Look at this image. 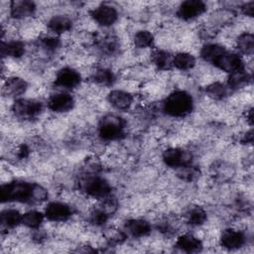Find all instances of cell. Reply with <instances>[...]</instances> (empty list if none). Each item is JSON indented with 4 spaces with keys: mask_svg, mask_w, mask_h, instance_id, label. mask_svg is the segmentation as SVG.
Wrapping results in <instances>:
<instances>
[{
    "mask_svg": "<svg viewBox=\"0 0 254 254\" xmlns=\"http://www.w3.org/2000/svg\"><path fill=\"white\" fill-rule=\"evenodd\" d=\"M49 192L46 188L37 183L23 180H14L1 185L0 197L4 202H18L37 204L48 199Z\"/></svg>",
    "mask_w": 254,
    "mask_h": 254,
    "instance_id": "obj_1",
    "label": "cell"
},
{
    "mask_svg": "<svg viewBox=\"0 0 254 254\" xmlns=\"http://www.w3.org/2000/svg\"><path fill=\"white\" fill-rule=\"evenodd\" d=\"M194 106V101L190 93L186 90L178 89L172 91L162 102L163 112L174 118L188 116Z\"/></svg>",
    "mask_w": 254,
    "mask_h": 254,
    "instance_id": "obj_2",
    "label": "cell"
},
{
    "mask_svg": "<svg viewBox=\"0 0 254 254\" xmlns=\"http://www.w3.org/2000/svg\"><path fill=\"white\" fill-rule=\"evenodd\" d=\"M78 189L85 195L103 199L111 194V185L103 177L96 173H87L83 175L78 181Z\"/></svg>",
    "mask_w": 254,
    "mask_h": 254,
    "instance_id": "obj_3",
    "label": "cell"
},
{
    "mask_svg": "<svg viewBox=\"0 0 254 254\" xmlns=\"http://www.w3.org/2000/svg\"><path fill=\"white\" fill-rule=\"evenodd\" d=\"M126 133V121L117 114H106L98 122L97 134L103 141L121 140Z\"/></svg>",
    "mask_w": 254,
    "mask_h": 254,
    "instance_id": "obj_4",
    "label": "cell"
},
{
    "mask_svg": "<svg viewBox=\"0 0 254 254\" xmlns=\"http://www.w3.org/2000/svg\"><path fill=\"white\" fill-rule=\"evenodd\" d=\"M44 110L42 101L35 98H17L14 100L11 111L13 115L20 120L30 121L36 119Z\"/></svg>",
    "mask_w": 254,
    "mask_h": 254,
    "instance_id": "obj_5",
    "label": "cell"
},
{
    "mask_svg": "<svg viewBox=\"0 0 254 254\" xmlns=\"http://www.w3.org/2000/svg\"><path fill=\"white\" fill-rule=\"evenodd\" d=\"M162 161L172 169H180L192 164V154L184 148L170 147L162 154Z\"/></svg>",
    "mask_w": 254,
    "mask_h": 254,
    "instance_id": "obj_6",
    "label": "cell"
},
{
    "mask_svg": "<svg viewBox=\"0 0 254 254\" xmlns=\"http://www.w3.org/2000/svg\"><path fill=\"white\" fill-rule=\"evenodd\" d=\"M81 74L78 70L70 66H64L58 70L54 85L64 91H68L76 88L81 83Z\"/></svg>",
    "mask_w": 254,
    "mask_h": 254,
    "instance_id": "obj_7",
    "label": "cell"
},
{
    "mask_svg": "<svg viewBox=\"0 0 254 254\" xmlns=\"http://www.w3.org/2000/svg\"><path fill=\"white\" fill-rule=\"evenodd\" d=\"M90 17L99 26L110 27L117 22L119 14L114 6L103 3L90 11Z\"/></svg>",
    "mask_w": 254,
    "mask_h": 254,
    "instance_id": "obj_8",
    "label": "cell"
},
{
    "mask_svg": "<svg viewBox=\"0 0 254 254\" xmlns=\"http://www.w3.org/2000/svg\"><path fill=\"white\" fill-rule=\"evenodd\" d=\"M206 4L201 0H186L177 9V17L184 21H190L198 18L205 13Z\"/></svg>",
    "mask_w": 254,
    "mask_h": 254,
    "instance_id": "obj_9",
    "label": "cell"
},
{
    "mask_svg": "<svg viewBox=\"0 0 254 254\" xmlns=\"http://www.w3.org/2000/svg\"><path fill=\"white\" fill-rule=\"evenodd\" d=\"M74 97L64 90L52 94L47 100L48 108L55 113H65L70 111L74 106Z\"/></svg>",
    "mask_w": 254,
    "mask_h": 254,
    "instance_id": "obj_10",
    "label": "cell"
},
{
    "mask_svg": "<svg viewBox=\"0 0 254 254\" xmlns=\"http://www.w3.org/2000/svg\"><path fill=\"white\" fill-rule=\"evenodd\" d=\"M44 214L46 219L54 222H64L68 220L72 215V208L69 204L63 201H50L45 209Z\"/></svg>",
    "mask_w": 254,
    "mask_h": 254,
    "instance_id": "obj_11",
    "label": "cell"
},
{
    "mask_svg": "<svg viewBox=\"0 0 254 254\" xmlns=\"http://www.w3.org/2000/svg\"><path fill=\"white\" fill-rule=\"evenodd\" d=\"M213 65L219 68L220 70L227 72L228 74L245 68L242 56L239 55L238 53L229 52L227 50Z\"/></svg>",
    "mask_w": 254,
    "mask_h": 254,
    "instance_id": "obj_12",
    "label": "cell"
},
{
    "mask_svg": "<svg viewBox=\"0 0 254 254\" xmlns=\"http://www.w3.org/2000/svg\"><path fill=\"white\" fill-rule=\"evenodd\" d=\"M246 243V235L235 228L224 229L219 236V245L227 250H237Z\"/></svg>",
    "mask_w": 254,
    "mask_h": 254,
    "instance_id": "obj_13",
    "label": "cell"
},
{
    "mask_svg": "<svg viewBox=\"0 0 254 254\" xmlns=\"http://www.w3.org/2000/svg\"><path fill=\"white\" fill-rule=\"evenodd\" d=\"M123 230L127 236L133 238H143L151 233L152 225L144 218H131L125 221Z\"/></svg>",
    "mask_w": 254,
    "mask_h": 254,
    "instance_id": "obj_14",
    "label": "cell"
},
{
    "mask_svg": "<svg viewBox=\"0 0 254 254\" xmlns=\"http://www.w3.org/2000/svg\"><path fill=\"white\" fill-rule=\"evenodd\" d=\"M37 10V6L33 1L14 0L9 4V13L13 19L23 20L32 17Z\"/></svg>",
    "mask_w": 254,
    "mask_h": 254,
    "instance_id": "obj_15",
    "label": "cell"
},
{
    "mask_svg": "<svg viewBox=\"0 0 254 254\" xmlns=\"http://www.w3.org/2000/svg\"><path fill=\"white\" fill-rule=\"evenodd\" d=\"M28 89V82L20 76H9L4 80L2 91L5 95L15 99L20 98Z\"/></svg>",
    "mask_w": 254,
    "mask_h": 254,
    "instance_id": "obj_16",
    "label": "cell"
},
{
    "mask_svg": "<svg viewBox=\"0 0 254 254\" xmlns=\"http://www.w3.org/2000/svg\"><path fill=\"white\" fill-rule=\"evenodd\" d=\"M108 103L116 110L126 111L133 104V95L122 89H113L107 94Z\"/></svg>",
    "mask_w": 254,
    "mask_h": 254,
    "instance_id": "obj_17",
    "label": "cell"
},
{
    "mask_svg": "<svg viewBox=\"0 0 254 254\" xmlns=\"http://www.w3.org/2000/svg\"><path fill=\"white\" fill-rule=\"evenodd\" d=\"M175 245L179 250L187 253L199 252L203 247L201 240L190 233H185L180 235L177 238Z\"/></svg>",
    "mask_w": 254,
    "mask_h": 254,
    "instance_id": "obj_18",
    "label": "cell"
},
{
    "mask_svg": "<svg viewBox=\"0 0 254 254\" xmlns=\"http://www.w3.org/2000/svg\"><path fill=\"white\" fill-rule=\"evenodd\" d=\"M26 53V45L21 40H2L1 56L2 58L20 59Z\"/></svg>",
    "mask_w": 254,
    "mask_h": 254,
    "instance_id": "obj_19",
    "label": "cell"
},
{
    "mask_svg": "<svg viewBox=\"0 0 254 254\" xmlns=\"http://www.w3.org/2000/svg\"><path fill=\"white\" fill-rule=\"evenodd\" d=\"M72 20L65 15H56L49 19L47 23L48 30L55 36H60L72 29Z\"/></svg>",
    "mask_w": 254,
    "mask_h": 254,
    "instance_id": "obj_20",
    "label": "cell"
},
{
    "mask_svg": "<svg viewBox=\"0 0 254 254\" xmlns=\"http://www.w3.org/2000/svg\"><path fill=\"white\" fill-rule=\"evenodd\" d=\"M226 49L217 43H207L204 44L200 51H199V57L202 61L214 64L218 59L225 53Z\"/></svg>",
    "mask_w": 254,
    "mask_h": 254,
    "instance_id": "obj_21",
    "label": "cell"
},
{
    "mask_svg": "<svg viewBox=\"0 0 254 254\" xmlns=\"http://www.w3.org/2000/svg\"><path fill=\"white\" fill-rule=\"evenodd\" d=\"M22 213L16 208H5L0 213V227L2 231L11 230L21 224Z\"/></svg>",
    "mask_w": 254,
    "mask_h": 254,
    "instance_id": "obj_22",
    "label": "cell"
},
{
    "mask_svg": "<svg viewBox=\"0 0 254 254\" xmlns=\"http://www.w3.org/2000/svg\"><path fill=\"white\" fill-rule=\"evenodd\" d=\"M184 219L190 226H200L207 220V212L202 206L193 205L186 210Z\"/></svg>",
    "mask_w": 254,
    "mask_h": 254,
    "instance_id": "obj_23",
    "label": "cell"
},
{
    "mask_svg": "<svg viewBox=\"0 0 254 254\" xmlns=\"http://www.w3.org/2000/svg\"><path fill=\"white\" fill-rule=\"evenodd\" d=\"M251 74L244 68L228 74L226 85L229 90L240 89L251 82Z\"/></svg>",
    "mask_w": 254,
    "mask_h": 254,
    "instance_id": "obj_24",
    "label": "cell"
},
{
    "mask_svg": "<svg viewBox=\"0 0 254 254\" xmlns=\"http://www.w3.org/2000/svg\"><path fill=\"white\" fill-rule=\"evenodd\" d=\"M195 58L187 52H179L172 57V66L179 70H190L195 65Z\"/></svg>",
    "mask_w": 254,
    "mask_h": 254,
    "instance_id": "obj_25",
    "label": "cell"
},
{
    "mask_svg": "<svg viewBox=\"0 0 254 254\" xmlns=\"http://www.w3.org/2000/svg\"><path fill=\"white\" fill-rule=\"evenodd\" d=\"M91 79L102 86H111L116 81V75L108 67H96L91 73Z\"/></svg>",
    "mask_w": 254,
    "mask_h": 254,
    "instance_id": "obj_26",
    "label": "cell"
},
{
    "mask_svg": "<svg viewBox=\"0 0 254 254\" xmlns=\"http://www.w3.org/2000/svg\"><path fill=\"white\" fill-rule=\"evenodd\" d=\"M45 214L42 211L31 209L24 213H22V221L21 224L30 229L38 230L45 219Z\"/></svg>",
    "mask_w": 254,
    "mask_h": 254,
    "instance_id": "obj_27",
    "label": "cell"
},
{
    "mask_svg": "<svg viewBox=\"0 0 254 254\" xmlns=\"http://www.w3.org/2000/svg\"><path fill=\"white\" fill-rule=\"evenodd\" d=\"M236 50L239 55L251 56L254 51V37L252 33L244 32L236 39Z\"/></svg>",
    "mask_w": 254,
    "mask_h": 254,
    "instance_id": "obj_28",
    "label": "cell"
},
{
    "mask_svg": "<svg viewBox=\"0 0 254 254\" xmlns=\"http://www.w3.org/2000/svg\"><path fill=\"white\" fill-rule=\"evenodd\" d=\"M172 55L165 50H156L151 55L152 64L160 70L170 69L172 66Z\"/></svg>",
    "mask_w": 254,
    "mask_h": 254,
    "instance_id": "obj_29",
    "label": "cell"
},
{
    "mask_svg": "<svg viewBox=\"0 0 254 254\" xmlns=\"http://www.w3.org/2000/svg\"><path fill=\"white\" fill-rule=\"evenodd\" d=\"M38 46L46 53H55L61 47V39L55 35H45L39 38Z\"/></svg>",
    "mask_w": 254,
    "mask_h": 254,
    "instance_id": "obj_30",
    "label": "cell"
},
{
    "mask_svg": "<svg viewBox=\"0 0 254 254\" xmlns=\"http://www.w3.org/2000/svg\"><path fill=\"white\" fill-rule=\"evenodd\" d=\"M154 35L148 30L137 31L133 36L134 46L138 49H147L153 46L154 44Z\"/></svg>",
    "mask_w": 254,
    "mask_h": 254,
    "instance_id": "obj_31",
    "label": "cell"
},
{
    "mask_svg": "<svg viewBox=\"0 0 254 254\" xmlns=\"http://www.w3.org/2000/svg\"><path fill=\"white\" fill-rule=\"evenodd\" d=\"M205 92L209 97H211L213 99L220 100V99L225 98L228 95L229 88L227 87V85L225 83L215 81V82L208 84L205 87Z\"/></svg>",
    "mask_w": 254,
    "mask_h": 254,
    "instance_id": "obj_32",
    "label": "cell"
},
{
    "mask_svg": "<svg viewBox=\"0 0 254 254\" xmlns=\"http://www.w3.org/2000/svg\"><path fill=\"white\" fill-rule=\"evenodd\" d=\"M110 214L106 212L100 205L92 208L88 213V221L94 226H104L108 221Z\"/></svg>",
    "mask_w": 254,
    "mask_h": 254,
    "instance_id": "obj_33",
    "label": "cell"
},
{
    "mask_svg": "<svg viewBox=\"0 0 254 254\" xmlns=\"http://www.w3.org/2000/svg\"><path fill=\"white\" fill-rule=\"evenodd\" d=\"M98 50L107 56L114 55L118 51V43L117 40L112 36H107L100 39L97 43Z\"/></svg>",
    "mask_w": 254,
    "mask_h": 254,
    "instance_id": "obj_34",
    "label": "cell"
},
{
    "mask_svg": "<svg viewBox=\"0 0 254 254\" xmlns=\"http://www.w3.org/2000/svg\"><path fill=\"white\" fill-rule=\"evenodd\" d=\"M199 174H200L199 169L197 167L193 166L192 164L185 166V167L177 170V176L182 181H185L188 183H190V182H193L194 180H196L199 177Z\"/></svg>",
    "mask_w": 254,
    "mask_h": 254,
    "instance_id": "obj_35",
    "label": "cell"
},
{
    "mask_svg": "<svg viewBox=\"0 0 254 254\" xmlns=\"http://www.w3.org/2000/svg\"><path fill=\"white\" fill-rule=\"evenodd\" d=\"M128 236L124 230L120 229H109L106 233V239L110 244H121L123 243Z\"/></svg>",
    "mask_w": 254,
    "mask_h": 254,
    "instance_id": "obj_36",
    "label": "cell"
},
{
    "mask_svg": "<svg viewBox=\"0 0 254 254\" xmlns=\"http://www.w3.org/2000/svg\"><path fill=\"white\" fill-rule=\"evenodd\" d=\"M240 10L242 12V14H244L245 16L248 17H252L253 13H254V2L250 1V2H246L244 3L241 7Z\"/></svg>",
    "mask_w": 254,
    "mask_h": 254,
    "instance_id": "obj_37",
    "label": "cell"
},
{
    "mask_svg": "<svg viewBox=\"0 0 254 254\" xmlns=\"http://www.w3.org/2000/svg\"><path fill=\"white\" fill-rule=\"evenodd\" d=\"M241 142L243 144H252L253 142V131L249 130L247 131L241 138Z\"/></svg>",
    "mask_w": 254,
    "mask_h": 254,
    "instance_id": "obj_38",
    "label": "cell"
}]
</instances>
